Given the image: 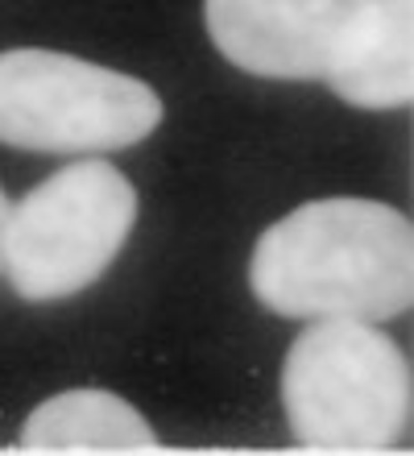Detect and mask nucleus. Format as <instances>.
Returning <instances> with one entry per match:
<instances>
[{
    "instance_id": "f257e3e1",
    "label": "nucleus",
    "mask_w": 414,
    "mask_h": 456,
    "mask_svg": "<svg viewBox=\"0 0 414 456\" xmlns=\"http://www.w3.org/2000/svg\"><path fill=\"white\" fill-rule=\"evenodd\" d=\"M248 287L286 320L386 324L410 312L414 228L377 200H315L257 237Z\"/></svg>"
},
{
    "instance_id": "f03ea898",
    "label": "nucleus",
    "mask_w": 414,
    "mask_h": 456,
    "mask_svg": "<svg viewBox=\"0 0 414 456\" xmlns=\"http://www.w3.org/2000/svg\"><path fill=\"white\" fill-rule=\"evenodd\" d=\"M282 407L311 452H390L410 419V365L377 324L315 320L286 353Z\"/></svg>"
},
{
    "instance_id": "7ed1b4c3",
    "label": "nucleus",
    "mask_w": 414,
    "mask_h": 456,
    "mask_svg": "<svg viewBox=\"0 0 414 456\" xmlns=\"http://www.w3.org/2000/svg\"><path fill=\"white\" fill-rule=\"evenodd\" d=\"M137 220V191L104 158H83L37 183L4 220L0 270L29 303L92 287Z\"/></svg>"
},
{
    "instance_id": "20e7f679",
    "label": "nucleus",
    "mask_w": 414,
    "mask_h": 456,
    "mask_svg": "<svg viewBox=\"0 0 414 456\" xmlns=\"http://www.w3.org/2000/svg\"><path fill=\"white\" fill-rule=\"evenodd\" d=\"M162 120V100L145 79L59 54H0V142L37 154H104L145 142Z\"/></svg>"
},
{
    "instance_id": "39448f33",
    "label": "nucleus",
    "mask_w": 414,
    "mask_h": 456,
    "mask_svg": "<svg viewBox=\"0 0 414 456\" xmlns=\"http://www.w3.org/2000/svg\"><path fill=\"white\" fill-rule=\"evenodd\" d=\"M365 0H203L228 62L261 79H323L336 42Z\"/></svg>"
},
{
    "instance_id": "423d86ee",
    "label": "nucleus",
    "mask_w": 414,
    "mask_h": 456,
    "mask_svg": "<svg viewBox=\"0 0 414 456\" xmlns=\"http://www.w3.org/2000/svg\"><path fill=\"white\" fill-rule=\"evenodd\" d=\"M323 79L353 109H406L414 100V0H365L336 42Z\"/></svg>"
},
{
    "instance_id": "0eeeda50",
    "label": "nucleus",
    "mask_w": 414,
    "mask_h": 456,
    "mask_svg": "<svg viewBox=\"0 0 414 456\" xmlns=\"http://www.w3.org/2000/svg\"><path fill=\"white\" fill-rule=\"evenodd\" d=\"M25 452H158V432L112 390L46 398L21 428Z\"/></svg>"
},
{
    "instance_id": "6e6552de",
    "label": "nucleus",
    "mask_w": 414,
    "mask_h": 456,
    "mask_svg": "<svg viewBox=\"0 0 414 456\" xmlns=\"http://www.w3.org/2000/svg\"><path fill=\"white\" fill-rule=\"evenodd\" d=\"M4 220H9V200L0 191V257H4Z\"/></svg>"
}]
</instances>
